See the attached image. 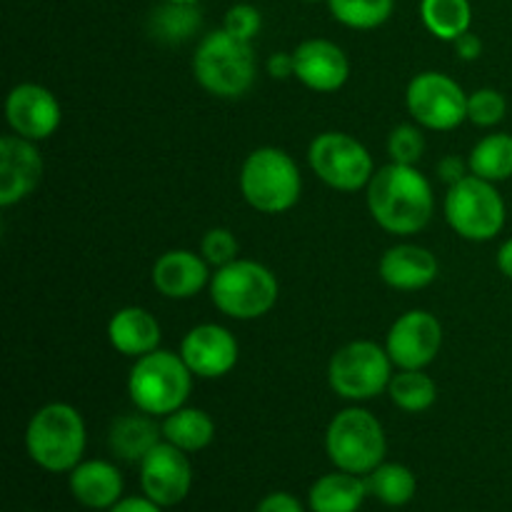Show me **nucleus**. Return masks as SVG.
Returning a JSON list of instances; mask_svg holds the SVG:
<instances>
[{
  "label": "nucleus",
  "instance_id": "nucleus-6",
  "mask_svg": "<svg viewBox=\"0 0 512 512\" xmlns=\"http://www.w3.org/2000/svg\"><path fill=\"white\" fill-rule=\"evenodd\" d=\"M280 295L273 270L258 260L238 258L210 278V298L223 315L233 320H258L275 308Z\"/></svg>",
  "mask_w": 512,
  "mask_h": 512
},
{
  "label": "nucleus",
  "instance_id": "nucleus-31",
  "mask_svg": "<svg viewBox=\"0 0 512 512\" xmlns=\"http://www.w3.org/2000/svg\"><path fill=\"white\" fill-rule=\"evenodd\" d=\"M508 115V100L495 88H478L468 95V120L478 128H495Z\"/></svg>",
  "mask_w": 512,
  "mask_h": 512
},
{
  "label": "nucleus",
  "instance_id": "nucleus-24",
  "mask_svg": "<svg viewBox=\"0 0 512 512\" xmlns=\"http://www.w3.org/2000/svg\"><path fill=\"white\" fill-rule=\"evenodd\" d=\"M160 428H163V440H168L175 448L185 450V453H200L215 438L213 418L205 410L188 408V405L165 415Z\"/></svg>",
  "mask_w": 512,
  "mask_h": 512
},
{
  "label": "nucleus",
  "instance_id": "nucleus-1",
  "mask_svg": "<svg viewBox=\"0 0 512 512\" xmlns=\"http://www.w3.org/2000/svg\"><path fill=\"white\" fill-rule=\"evenodd\" d=\"M368 210L388 233L415 235L435 213L433 185L415 165L388 163L370 178Z\"/></svg>",
  "mask_w": 512,
  "mask_h": 512
},
{
  "label": "nucleus",
  "instance_id": "nucleus-30",
  "mask_svg": "<svg viewBox=\"0 0 512 512\" xmlns=\"http://www.w3.org/2000/svg\"><path fill=\"white\" fill-rule=\"evenodd\" d=\"M328 8L345 28L373 30L393 15L395 0H328Z\"/></svg>",
  "mask_w": 512,
  "mask_h": 512
},
{
  "label": "nucleus",
  "instance_id": "nucleus-12",
  "mask_svg": "<svg viewBox=\"0 0 512 512\" xmlns=\"http://www.w3.org/2000/svg\"><path fill=\"white\" fill-rule=\"evenodd\" d=\"M443 348V325L428 310H408L388 330L385 350L398 370H425Z\"/></svg>",
  "mask_w": 512,
  "mask_h": 512
},
{
  "label": "nucleus",
  "instance_id": "nucleus-40",
  "mask_svg": "<svg viewBox=\"0 0 512 512\" xmlns=\"http://www.w3.org/2000/svg\"><path fill=\"white\" fill-rule=\"evenodd\" d=\"M498 268L505 278L512 280V238L505 240L498 250Z\"/></svg>",
  "mask_w": 512,
  "mask_h": 512
},
{
  "label": "nucleus",
  "instance_id": "nucleus-39",
  "mask_svg": "<svg viewBox=\"0 0 512 512\" xmlns=\"http://www.w3.org/2000/svg\"><path fill=\"white\" fill-rule=\"evenodd\" d=\"M108 512H163V508L145 495V498H120Z\"/></svg>",
  "mask_w": 512,
  "mask_h": 512
},
{
  "label": "nucleus",
  "instance_id": "nucleus-25",
  "mask_svg": "<svg viewBox=\"0 0 512 512\" xmlns=\"http://www.w3.org/2000/svg\"><path fill=\"white\" fill-rule=\"evenodd\" d=\"M203 25V15H200L198 5H178V3H163L150 13L148 18V33L153 35L158 43L165 45H180L188 43Z\"/></svg>",
  "mask_w": 512,
  "mask_h": 512
},
{
  "label": "nucleus",
  "instance_id": "nucleus-10",
  "mask_svg": "<svg viewBox=\"0 0 512 512\" xmlns=\"http://www.w3.org/2000/svg\"><path fill=\"white\" fill-rule=\"evenodd\" d=\"M310 170L323 180L328 188L340 193H355L368 188L375 175V163L370 150L358 138L338 130L315 135L308 148Z\"/></svg>",
  "mask_w": 512,
  "mask_h": 512
},
{
  "label": "nucleus",
  "instance_id": "nucleus-3",
  "mask_svg": "<svg viewBox=\"0 0 512 512\" xmlns=\"http://www.w3.org/2000/svg\"><path fill=\"white\" fill-rule=\"evenodd\" d=\"M85 420L73 405L48 403L30 418L25 430V448L30 460L48 473H70L83 463Z\"/></svg>",
  "mask_w": 512,
  "mask_h": 512
},
{
  "label": "nucleus",
  "instance_id": "nucleus-5",
  "mask_svg": "<svg viewBox=\"0 0 512 512\" xmlns=\"http://www.w3.org/2000/svg\"><path fill=\"white\" fill-rule=\"evenodd\" d=\"M193 378L180 353L158 348L135 358L128 375V395L138 410L153 418H165L188 403Z\"/></svg>",
  "mask_w": 512,
  "mask_h": 512
},
{
  "label": "nucleus",
  "instance_id": "nucleus-11",
  "mask_svg": "<svg viewBox=\"0 0 512 512\" xmlns=\"http://www.w3.org/2000/svg\"><path fill=\"white\" fill-rule=\"evenodd\" d=\"M405 105L415 123L428 130H453L468 120V93L438 70H425L410 80Z\"/></svg>",
  "mask_w": 512,
  "mask_h": 512
},
{
  "label": "nucleus",
  "instance_id": "nucleus-35",
  "mask_svg": "<svg viewBox=\"0 0 512 512\" xmlns=\"http://www.w3.org/2000/svg\"><path fill=\"white\" fill-rule=\"evenodd\" d=\"M435 173H438V178L450 188V185L460 183L465 175H470V163L460 158V155H445V158H440L438 165H435Z\"/></svg>",
  "mask_w": 512,
  "mask_h": 512
},
{
  "label": "nucleus",
  "instance_id": "nucleus-4",
  "mask_svg": "<svg viewBox=\"0 0 512 512\" xmlns=\"http://www.w3.org/2000/svg\"><path fill=\"white\" fill-rule=\"evenodd\" d=\"M240 193L245 203L265 215H280L295 208L303 193L300 168L285 150L265 145L253 150L240 165Z\"/></svg>",
  "mask_w": 512,
  "mask_h": 512
},
{
  "label": "nucleus",
  "instance_id": "nucleus-36",
  "mask_svg": "<svg viewBox=\"0 0 512 512\" xmlns=\"http://www.w3.org/2000/svg\"><path fill=\"white\" fill-rule=\"evenodd\" d=\"M255 512H305L298 498L290 493H270L268 498L260 500L258 510Z\"/></svg>",
  "mask_w": 512,
  "mask_h": 512
},
{
  "label": "nucleus",
  "instance_id": "nucleus-7",
  "mask_svg": "<svg viewBox=\"0 0 512 512\" xmlns=\"http://www.w3.org/2000/svg\"><path fill=\"white\" fill-rule=\"evenodd\" d=\"M443 210L450 228L470 243H488L498 238L508 218V208L495 183L473 173L450 185Z\"/></svg>",
  "mask_w": 512,
  "mask_h": 512
},
{
  "label": "nucleus",
  "instance_id": "nucleus-15",
  "mask_svg": "<svg viewBox=\"0 0 512 512\" xmlns=\"http://www.w3.org/2000/svg\"><path fill=\"white\" fill-rule=\"evenodd\" d=\"M180 358L195 378L218 380L238 365L240 348L235 335L228 328L215 323L195 325L180 343Z\"/></svg>",
  "mask_w": 512,
  "mask_h": 512
},
{
  "label": "nucleus",
  "instance_id": "nucleus-16",
  "mask_svg": "<svg viewBox=\"0 0 512 512\" xmlns=\"http://www.w3.org/2000/svg\"><path fill=\"white\" fill-rule=\"evenodd\" d=\"M43 155L35 148L33 140H25L20 135H3L0 138V205L20 203L43 180Z\"/></svg>",
  "mask_w": 512,
  "mask_h": 512
},
{
  "label": "nucleus",
  "instance_id": "nucleus-29",
  "mask_svg": "<svg viewBox=\"0 0 512 512\" xmlns=\"http://www.w3.org/2000/svg\"><path fill=\"white\" fill-rule=\"evenodd\" d=\"M395 408L405 413H425L438 400V385L425 370H398L388 385Z\"/></svg>",
  "mask_w": 512,
  "mask_h": 512
},
{
  "label": "nucleus",
  "instance_id": "nucleus-18",
  "mask_svg": "<svg viewBox=\"0 0 512 512\" xmlns=\"http://www.w3.org/2000/svg\"><path fill=\"white\" fill-rule=\"evenodd\" d=\"M153 278L155 290L170 300H190L210 285V265L208 260L193 250H168L160 255L153 265Z\"/></svg>",
  "mask_w": 512,
  "mask_h": 512
},
{
  "label": "nucleus",
  "instance_id": "nucleus-34",
  "mask_svg": "<svg viewBox=\"0 0 512 512\" xmlns=\"http://www.w3.org/2000/svg\"><path fill=\"white\" fill-rule=\"evenodd\" d=\"M223 28L228 30L230 35H235V38L253 43V38L260 33V28H263V15H260V10L255 8V5L238 3L225 13Z\"/></svg>",
  "mask_w": 512,
  "mask_h": 512
},
{
  "label": "nucleus",
  "instance_id": "nucleus-42",
  "mask_svg": "<svg viewBox=\"0 0 512 512\" xmlns=\"http://www.w3.org/2000/svg\"><path fill=\"white\" fill-rule=\"evenodd\" d=\"M308 3H320V0H308Z\"/></svg>",
  "mask_w": 512,
  "mask_h": 512
},
{
  "label": "nucleus",
  "instance_id": "nucleus-9",
  "mask_svg": "<svg viewBox=\"0 0 512 512\" xmlns=\"http://www.w3.org/2000/svg\"><path fill=\"white\" fill-rule=\"evenodd\" d=\"M393 368L388 350L373 340H353L330 358L328 383L343 400L365 403L388 390Z\"/></svg>",
  "mask_w": 512,
  "mask_h": 512
},
{
  "label": "nucleus",
  "instance_id": "nucleus-32",
  "mask_svg": "<svg viewBox=\"0 0 512 512\" xmlns=\"http://www.w3.org/2000/svg\"><path fill=\"white\" fill-rule=\"evenodd\" d=\"M425 153V138L423 130L418 125H395L388 135V155L390 163L400 165H415Z\"/></svg>",
  "mask_w": 512,
  "mask_h": 512
},
{
  "label": "nucleus",
  "instance_id": "nucleus-20",
  "mask_svg": "<svg viewBox=\"0 0 512 512\" xmlns=\"http://www.w3.org/2000/svg\"><path fill=\"white\" fill-rule=\"evenodd\" d=\"M70 493L90 510H110L123 495V475L108 460H83L70 470Z\"/></svg>",
  "mask_w": 512,
  "mask_h": 512
},
{
  "label": "nucleus",
  "instance_id": "nucleus-27",
  "mask_svg": "<svg viewBox=\"0 0 512 512\" xmlns=\"http://www.w3.org/2000/svg\"><path fill=\"white\" fill-rule=\"evenodd\" d=\"M420 18L435 38L453 43L470 30L473 8L468 0H420Z\"/></svg>",
  "mask_w": 512,
  "mask_h": 512
},
{
  "label": "nucleus",
  "instance_id": "nucleus-23",
  "mask_svg": "<svg viewBox=\"0 0 512 512\" xmlns=\"http://www.w3.org/2000/svg\"><path fill=\"white\" fill-rule=\"evenodd\" d=\"M368 495V483L363 475L338 470L315 480L308 503L313 512H358Z\"/></svg>",
  "mask_w": 512,
  "mask_h": 512
},
{
  "label": "nucleus",
  "instance_id": "nucleus-19",
  "mask_svg": "<svg viewBox=\"0 0 512 512\" xmlns=\"http://www.w3.org/2000/svg\"><path fill=\"white\" fill-rule=\"evenodd\" d=\"M380 280L393 290H423L438 278V258L423 245L400 243L385 250L378 265Z\"/></svg>",
  "mask_w": 512,
  "mask_h": 512
},
{
  "label": "nucleus",
  "instance_id": "nucleus-28",
  "mask_svg": "<svg viewBox=\"0 0 512 512\" xmlns=\"http://www.w3.org/2000/svg\"><path fill=\"white\" fill-rule=\"evenodd\" d=\"M365 483H368V493L388 508L408 505L418 490L413 470L400 463H380L373 473L365 475Z\"/></svg>",
  "mask_w": 512,
  "mask_h": 512
},
{
  "label": "nucleus",
  "instance_id": "nucleus-21",
  "mask_svg": "<svg viewBox=\"0 0 512 512\" xmlns=\"http://www.w3.org/2000/svg\"><path fill=\"white\" fill-rule=\"evenodd\" d=\"M160 338H163V330H160L155 315L138 305L120 308L108 323L110 345L128 358H143V355L158 350Z\"/></svg>",
  "mask_w": 512,
  "mask_h": 512
},
{
  "label": "nucleus",
  "instance_id": "nucleus-2",
  "mask_svg": "<svg viewBox=\"0 0 512 512\" xmlns=\"http://www.w3.org/2000/svg\"><path fill=\"white\" fill-rule=\"evenodd\" d=\"M258 60L253 43L220 28L205 35L193 55V75L203 90L215 98H243L255 83Z\"/></svg>",
  "mask_w": 512,
  "mask_h": 512
},
{
  "label": "nucleus",
  "instance_id": "nucleus-38",
  "mask_svg": "<svg viewBox=\"0 0 512 512\" xmlns=\"http://www.w3.org/2000/svg\"><path fill=\"white\" fill-rule=\"evenodd\" d=\"M453 48H455V55H458L460 60H468V63H473V60H478L480 55H483V40L468 30V33H463L460 38L453 40Z\"/></svg>",
  "mask_w": 512,
  "mask_h": 512
},
{
  "label": "nucleus",
  "instance_id": "nucleus-37",
  "mask_svg": "<svg viewBox=\"0 0 512 512\" xmlns=\"http://www.w3.org/2000/svg\"><path fill=\"white\" fill-rule=\"evenodd\" d=\"M265 70H268L270 78L275 80H288L295 78V58L293 53H273L265 63Z\"/></svg>",
  "mask_w": 512,
  "mask_h": 512
},
{
  "label": "nucleus",
  "instance_id": "nucleus-41",
  "mask_svg": "<svg viewBox=\"0 0 512 512\" xmlns=\"http://www.w3.org/2000/svg\"><path fill=\"white\" fill-rule=\"evenodd\" d=\"M163 3H178V5H198V0H163Z\"/></svg>",
  "mask_w": 512,
  "mask_h": 512
},
{
  "label": "nucleus",
  "instance_id": "nucleus-14",
  "mask_svg": "<svg viewBox=\"0 0 512 512\" xmlns=\"http://www.w3.org/2000/svg\"><path fill=\"white\" fill-rule=\"evenodd\" d=\"M5 120L10 130L25 140H48L60 128V103L48 88L38 83H20L5 98Z\"/></svg>",
  "mask_w": 512,
  "mask_h": 512
},
{
  "label": "nucleus",
  "instance_id": "nucleus-22",
  "mask_svg": "<svg viewBox=\"0 0 512 512\" xmlns=\"http://www.w3.org/2000/svg\"><path fill=\"white\" fill-rule=\"evenodd\" d=\"M160 440H163V428L155 423L153 415L143 413V410L115 418L108 433L113 455L128 460V463H140Z\"/></svg>",
  "mask_w": 512,
  "mask_h": 512
},
{
  "label": "nucleus",
  "instance_id": "nucleus-26",
  "mask_svg": "<svg viewBox=\"0 0 512 512\" xmlns=\"http://www.w3.org/2000/svg\"><path fill=\"white\" fill-rule=\"evenodd\" d=\"M470 173L490 183H505L512 178V135L490 133L473 145L468 155Z\"/></svg>",
  "mask_w": 512,
  "mask_h": 512
},
{
  "label": "nucleus",
  "instance_id": "nucleus-17",
  "mask_svg": "<svg viewBox=\"0 0 512 512\" xmlns=\"http://www.w3.org/2000/svg\"><path fill=\"white\" fill-rule=\"evenodd\" d=\"M295 78L315 93H335L350 78V60L340 45L325 38L303 40L293 50Z\"/></svg>",
  "mask_w": 512,
  "mask_h": 512
},
{
  "label": "nucleus",
  "instance_id": "nucleus-8",
  "mask_svg": "<svg viewBox=\"0 0 512 512\" xmlns=\"http://www.w3.org/2000/svg\"><path fill=\"white\" fill-rule=\"evenodd\" d=\"M325 450L338 470L368 475L385 463V430L380 420L365 408H345L330 420L325 433Z\"/></svg>",
  "mask_w": 512,
  "mask_h": 512
},
{
  "label": "nucleus",
  "instance_id": "nucleus-13",
  "mask_svg": "<svg viewBox=\"0 0 512 512\" xmlns=\"http://www.w3.org/2000/svg\"><path fill=\"white\" fill-rule=\"evenodd\" d=\"M140 485L143 493L160 508H173L183 503L193 485V468L188 453L168 440H160L143 460H140Z\"/></svg>",
  "mask_w": 512,
  "mask_h": 512
},
{
  "label": "nucleus",
  "instance_id": "nucleus-33",
  "mask_svg": "<svg viewBox=\"0 0 512 512\" xmlns=\"http://www.w3.org/2000/svg\"><path fill=\"white\" fill-rule=\"evenodd\" d=\"M238 238L233 235V230L228 228H210L208 233L200 240V255L208 260V265H213L215 270L223 268V265L238 260Z\"/></svg>",
  "mask_w": 512,
  "mask_h": 512
}]
</instances>
